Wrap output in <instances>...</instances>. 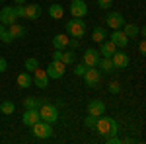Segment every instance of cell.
Returning <instances> with one entry per match:
<instances>
[{
    "instance_id": "d4e9b609",
    "label": "cell",
    "mask_w": 146,
    "mask_h": 144,
    "mask_svg": "<svg viewBox=\"0 0 146 144\" xmlns=\"http://www.w3.org/2000/svg\"><path fill=\"white\" fill-rule=\"evenodd\" d=\"M105 37H107V31H105L103 27H96V29L92 31V39H94L96 43H101Z\"/></svg>"
},
{
    "instance_id": "277c9868",
    "label": "cell",
    "mask_w": 146,
    "mask_h": 144,
    "mask_svg": "<svg viewBox=\"0 0 146 144\" xmlns=\"http://www.w3.org/2000/svg\"><path fill=\"white\" fill-rule=\"evenodd\" d=\"M39 115H41V121L45 123H53L58 119V111H56L55 105H51V103H41V107H39Z\"/></svg>"
},
{
    "instance_id": "7c38bea8",
    "label": "cell",
    "mask_w": 146,
    "mask_h": 144,
    "mask_svg": "<svg viewBox=\"0 0 146 144\" xmlns=\"http://www.w3.org/2000/svg\"><path fill=\"white\" fill-rule=\"evenodd\" d=\"M37 121H41V115H39V109H25V111H23L22 123L25 125V127H31V125H35Z\"/></svg>"
},
{
    "instance_id": "5b68a950",
    "label": "cell",
    "mask_w": 146,
    "mask_h": 144,
    "mask_svg": "<svg viewBox=\"0 0 146 144\" xmlns=\"http://www.w3.org/2000/svg\"><path fill=\"white\" fill-rule=\"evenodd\" d=\"M31 129H33V136H37V138H49V136H53V127H51V123L37 121L35 125H31Z\"/></svg>"
},
{
    "instance_id": "4316f807",
    "label": "cell",
    "mask_w": 146,
    "mask_h": 144,
    "mask_svg": "<svg viewBox=\"0 0 146 144\" xmlns=\"http://www.w3.org/2000/svg\"><path fill=\"white\" fill-rule=\"evenodd\" d=\"M60 60H62L64 64H72V62L76 60V53H72V51L64 53V51H62V56H60Z\"/></svg>"
},
{
    "instance_id": "9a60e30c",
    "label": "cell",
    "mask_w": 146,
    "mask_h": 144,
    "mask_svg": "<svg viewBox=\"0 0 146 144\" xmlns=\"http://www.w3.org/2000/svg\"><path fill=\"white\" fill-rule=\"evenodd\" d=\"M98 60H100V51H96V49H86V53H84V64L86 66H96L98 64Z\"/></svg>"
},
{
    "instance_id": "cb8c5ba5",
    "label": "cell",
    "mask_w": 146,
    "mask_h": 144,
    "mask_svg": "<svg viewBox=\"0 0 146 144\" xmlns=\"http://www.w3.org/2000/svg\"><path fill=\"white\" fill-rule=\"evenodd\" d=\"M123 33L131 39V37H136L138 35V25H135V23H125L123 25Z\"/></svg>"
},
{
    "instance_id": "30bf717a",
    "label": "cell",
    "mask_w": 146,
    "mask_h": 144,
    "mask_svg": "<svg viewBox=\"0 0 146 144\" xmlns=\"http://www.w3.org/2000/svg\"><path fill=\"white\" fill-rule=\"evenodd\" d=\"M33 84H35L39 90H45L47 86H49V76H47V72H45L41 66L33 70Z\"/></svg>"
},
{
    "instance_id": "603a6c76",
    "label": "cell",
    "mask_w": 146,
    "mask_h": 144,
    "mask_svg": "<svg viewBox=\"0 0 146 144\" xmlns=\"http://www.w3.org/2000/svg\"><path fill=\"white\" fill-rule=\"evenodd\" d=\"M23 107H25V109H39V107H41V100L29 96V98L23 100Z\"/></svg>"
},
{
    "instance_id": "d6a6232c",
    "label": "cell",
    "mask_w": 146,
    "mask_h": 144,
    "mask_svg": "<svg viewBox=\"0 0 146 144\" xmlns=\"http://www.w3.org/2000/svg\"><path fill=\"white\" fill-rule=\"evenodd\" d=\"M109 92H111V94H119V92H121V84H119V82H111V84H109Z\"/></svg>"
},
{
    "instance_id": "6da1fadb",
    "label": "cell",
    "mask_w": 146,
    "mask_h": 144,
    "mask_svg": "<svg viewBox=\"0 0 146 144\" xmlns=\"http://www.w3.org/2000/svg\"><path fill=\"white\" fill-rule=\"evenodd\" d=\"M96 129L98 133L105 138V136H111V134H117L119 133V125L113 117H98V123H96Z\"/></svg>"
},
{
    "instance_id": "83f0119b",
    "label": "cell",
    "mask_w": 146,
    "mask_h": 144,
    "mask_svg": "<svg viewBox=\"0 0 146 144\" xmlns=\"http://www.w3.org/2000/svg\"><path fill=\"white\" fill-rule=\"evenodd\" d=\"M35 68H39V60L33 58V56H31V58H25V70H27V72H33Z\"/></svg>"
},
{
    "instance_id": "e0dca14e",
    "label": "cell",
    "mask_w": 146,
    "mask_h": 144,
    "mask_svg": "<svg viewBox=\"0 0 146 144\" xmlns=\"http://www.w3.org/2000/svg\"><path fill=\"white\" fill-rule=\"evenodd\" d=\"M96 66L100 68V72H105V74H111L115 66H113V60L109 56H100V60H98V64Z\"/></svg>"
},
{
    "instance_id": "d6986e66",
    "label": "cell",
    "mask_w": 146,
    "mask_h": 144,
    "mask_svg": "<svg viewBox=\"0 0 146 144\" xmlns=\"http://www.w3.org/2000/svg\"><path fill=\"white\" fill-rule=\"evenodd\" d=\"M68 39H70V37H68L66 33H56L55 37H53V47H55V49H60V51H64V49L68 47Z\"/></svg>"
},
{
    "instance_id": "ffe728a7",
    "label": "cell",
    "mask_w": 146,
    "mask_h": 144,
    "mask_svg": "<svg viewBox=\"0 0 146 144\" xmlns=\"http://www.w3.org/2000/svg\"><path fill=\"white\" fill-rule=\"evenodd\" d=\"M8 33L14 37V39H22V37H25V33H27V29L23 27V25H20V23L16 22V23H12L10 25V29H6Z\"/></svg>"
},
{
    "instance_id": "8fae6325",
    "label": "cell",
    "mask_w": 146,
    "mask_h": 144,
    "mask_svg": "<svg viewBox=\"0 0 146 144\" xmlns=\"http://www.w3.org/2000/svg\"><path fill=\"white\" fill-rule=\"evenodd\" d=\"M105 22H107V25L111 29H121L125 25V18H123V14H119V12H109Z\"/></svg>"
},
{
    "instance_id": "b9f144b4",
    "label": "cell",
    "mask_w": 146,
    "mask_h": 144,
    "mask_svg": "<svg viewBox=\"0 0 146 144\" xmlns=\"http://www.w3.org/2000/svg\"><path fill=\"white\" fill-rule=\"evenodd\" d=\"M0 2H4V0H0Z\"/></svg>"
},
{
    "instance_id": "2e32d148",
    "label": "cell",
    "mask_w": 146,
    "mask_h": 144,
    "mask_svg": "<svg viewBox=\"0 0 146 144\" xmlns=\"http://www.w3.org/2000/svg\"><path fill=\"white\" fill-rule=\"evenodd\" d=\"M115 51H117V47H115L109 39H103L100 43V56H109V58H111Z\"/></svg>"
},
{
    "instance_id": "7a4b0ae2",
    "label": "cell",
    "mask_w": 146,
    "mask_h": 144,
    "mask_svg": "<svg viewBox=\"0 0 146 144\" xmlns=\"http://www.w3.org/2000/svg\"><path fill=\"white\" fill-rule=\"evenodd\" d=\"M66 35L68 37H84L86 35V22L84 18H72L70 22H66Z\"/></svg>"
},
{
    "instance_id": "484cf974",
    "label": "cell",
    "mask_w": 146,
    "mask_h": 144,
    "mask_svg": "<svg viewBox=\"0 0 146 144\" xmlns=\"http://www.w3.org/2000/svg\"><path fill=\"white\" fill-rule=\"evenodd\" d=\"M0 111H2L4 115H12V113L16 111V105H14L12 101H2V103H0Z\"/></svg>"
},
{
    "instance_id": "f1b7e54d",
    "label": "cell",
    "mask_w": 146,
    "mask_h": 144,
    "mask_svg": "<svg viewBox=\"0 0 146 144\" xmlns=\"http://www.w3.org/2000/svg\"><path fill=\"white\" fill-rule=\"evenodd\" d=\"M96 123H98V117H96V115H88V117L84 119V125H86L88 129H96Z\"/></svg>"
},
{
    "instance_id": "e575fe53",
    "label": "cell",
    "mask_w": 146,
    "mask_h": 144,
    "mask_svg": "<svg viewBox=\"0 0 146 144\" xmlns=\"http://www.w3.org/2000/svg\"><path fill=\"white\" fill-rule=\"evenodd\" d=\"M78 45H80V41L76 39V37H72V39H68V47L74 51V49H78Z\"/></svg>"
},
{
    "instance_id": "ab89813d",
    "label": "cell",
    "mask_w": 146,
    "mask_h": 144,
    "mask_svg": "<svg viewBox=\"0 0 146 144\" xmlns=\"http://www.w3.org/2000/svg\"><path fill=\"white\" fill-rule=\"evenodd\" d=\"M4 33H6V25H4V23H0V37H2Z\"/></svg>"
},
{
    "instance_id": "74e56055",
    "label": "cell",
    "mask_w": 146,
    "mask_h": 144,
    "mask_svg": "<svg viewBox=\"0 0 146 144\" xmlns=\"http://www.w3.org/2000/svg\"><path fill=\"white\" fill-rule=\"evenodd\" d=\"M6 68H8V62H6V58H2V56H0V72H4Z\"/></svg>"
},
{
    "instance_id": "52a82bcc",
    "label": "cell",
    "mask_w": 146,
    "mask_h": 144,
    "mask_svg": "<svg viewBox=\"0 0 146 144\" xmlns=\"http://www.w3.org/2000/svg\"><path fill=\"white\" fill-rule=\"evenodd\" d=\"M68 10L72 14V18H84L88 14V4L84 0H72L70 6H68Z\"/></svg>"
},
{
    "instance_id": "ba28073f",
    "label": "cell",
    "mask_w": 146,
    "mask_h": 144,
    "mask_svg": "<svg viewBox=\"0 0 146 144\" xmlns=\"http://www.w3.org/2000/svg\"><path fill=\"white\" fill-rule=\"evenodd\" d=\"M16 20H18V16H16L14 6H4V8L0 10V23L12 25V23H16Z\"/></svg>"
},
{
    "instance_id": "d590c367",
    "label": "cell",
    "mask_w": 146,
    "mask_h": 144,
    "mask_svg": "<svg viewBox=\"0 0 146 144\" xmlns=\"http://www.w3.org/2000/svg\"><path fill=\"white\" fill-rule=\"evenodd\" d=\"M0 41H2V43H12V41H14V37H12V35L8 33V31H6V33L0 37Z\"/></svg>"
},
{
    "instance_id": "8992f818",
    "label": "cell",
    "mask_w": 146,
    "mask_h": 144,
    "mask_svg": "<svg viewBox=\"0 0 146 144\" xmlns=\"http://www.w3.org/2000/svg\"><path fill=\"white\" fill-rule=\"evenodd\" d=\"M45 72H47V76L49 78H62L64 76V72H66V64L62 62V60H53L49 66L45 68Z\"/></svg>"
},
{
    "instance_id": "f35d334b",
    "label": "cell",
    "mask_w": 146,
    "mask_h": 144,
    "mask_svg": "<svg viewBox=\"0 0 146 144\" xmlns=\"http://www.w3.org/2000/svg\"><path fill=\"white\" fill-rule=\"evenodd\" d=\"M138 51H140V55H146V43H144V41H140V45H138Z\"/></svg>"
},
{
    "instance_id": "8d00e7d4",
    "label": "cell",
    "mask_w": 146,
    "mask_h": 144,
    "mask_svg": "<svg viewBox=\"0 0 146 144\" xmlns=\"http://www.w3.org/2000/svg\"><path fill=\"white\" fill-rule=\"evenodd\" d=\"M60 56H62V51H60V49H55V53H53V60H60Z\"/></svg>"
},
{
    "instance_id": "9c48e42d",
    "label": "cell",
    "mask_w": 146,
    "mask_h": 144,
    "mask_svg": "<svg viewBox=\"0 0 146 144\" xmlns=\"http://www.w3.org/2000/svg\"><path fill=\"white\" fill-rule=\"evenodd\" d=\"M109 41H111L117 49H123L129 45V37L123 33V29H113V33L109 35Z\"/></svg>"
},
{
    "instance_id": "4dcf8cb0",
    "label": "cell",
    "mask_w": 146,
    "mask_h": 144,
    "mask_svg": "<svg viewBox=\"0 0 146 144\" xmlns=\"http://www.w3.org/2000/svg\"><path fill=\"white\" fill-rule=\"evenodd\" d=\"M105 142L107 144H121V138L117 134H111V136H105Z\"/></svg>"
},
{
    "instance_id": "836d02e7",
    "label": "cell",
    "mask_w": 146,
    "mask_h": 144,
    "mask_svg": "<svg viewBox=\"0 0 146 144\" xmlns=\"http://www.w3.org/2000/svg\"><path fill=\"white\" fill-rule=\"evenodd\" d=\"M14 10H16V16H18V18H23V16H25V4H22V6H16Z\"/></svg>"
},
{
    "instance_id": "44dd1931",
    "label": "cell",
    "mask_w": 146,
    "mask_h": 144,
    "mask_svg": "<svg viewBox=\"0 0 146 144\" xmlns=\"http://www.w3.org/2000/svg\"><path fill=\"white\" fill-rule=\"evenodd\" d=\"M31 84H33V78L29 76V72H27V70L18 74V86H20V88H29Z\"/></svg>"
},
{
    "instance_id": "ac0fdd59",
    "label": "cell",
    "mask_w": 146,
    "mask_h": 144,
    "mask_svg": "<svg viewBox=\"0 0 146 144\" xmlns=\"http://www.w3.org/2000/svg\"><path fill=\"white\" fill-rule=\"evenodd\" d=\"M41 16V6L39 4H25V16L27 20H37Z\"/></svg>"
},
{
    "instance_id": "7402d4cb",
    "label": "cell",
    "mask_w": 146,
    "mask_h": 144,
    "mask_svg": "<svg viewBox=\"0 0 146 144\" xmlns=\"http://www.w3.org/2000/svg\"><path fill=\"white\" fill-rule=\"evenodd\" d=\"M49 16H51L53 20H60V18L64 16V8H62L60 4H51V6H49Z\"/></svg>"
},
{
    "instance_id": "f546056e",
    "label": "cell",
    "mask_w": 146,
    "mask_h": 144,
    "mask_svg": "<svg viewBox=\"0 0 146 144\" xmlns=\"http://www.w3.org/2000/svg\"><path fill=\"white\" fill-rule=\"evenodd\" d=\"M86 64H84V62H80V64H76V66H74V74H76V76H82V74H84V72H86Z\"/></svg>"
},
{
    "instance_id": "60d3db41",
    "label": "cell",
    "mask_w": 146,
    "mask_h": 144,
    "mask_svg": "<svg viewBox=\"0 0 146 144\" xmlns=\"http://www.w3.org/2000/svg\"><path fill=\"white\" fill-rule=\"evenodd\" d=\"M25 2H27V0H14V4H16V6H22V4H25Z\"/></svg>"
},
{
    "instance_id": "3957f363",
    "label": "cell",
    "mask_w": 146,
    "mask_h": 144,
    "mask_svg": "<svg viewBox=\"0 0 146 144\" xmlns=\"http://www.w3.org/2000/svg\"><path fill=\"white\" fill-rule=\"evenodd\" d=\"M82 76H84L86 86H90V88H98V86L101 84V72H100L98 66H88Z\"/></svg>"
},
{
    "instance_id": "5bb4252c",
    "label": "cell",
    "mask_w": 146,
    "mask_h": 144,
    "mask_svg": "<svg viewBox=\"0 0 146 144\" xmlns=\"http://www.w3.org/2000/svg\"><path fill=\"white\" fill-rule=\"evenodd\" d=\"M111 60H113V66L115 68H127L129 62H131V60H129V55H127V53H119V51L113 53Z\"/></svg>"
},
{
    "instance_id": "4fadbf2b",
    "label": "cell",
    "mask_w": 146,
    "mask_h": 144,
    "mask_svg": "<svg viewBox=\"0 0 146 144\" xmlns=\"http://www.w3.org/2000/svg\"><path fill=\"white\" fill-rule=\"evenodd\" d=\"M88 113L90 115H96V117H101L105 113V103L101 100H92L88 103Z\"/></svg>"
},
{
    "instance_id": "1f68e13d",
    "label": "cell",
    "mask_w": 146,
    "mask_h": 144,
    "mask_svg": "<svg viewBox=\"0 0 146 144\" xmlns=\"http://www.w3.org/2000/svg\"><path fill=\"white\" fill-rule=\"evenodd\" d=\"M113 0H98V6H100L101 10H107V8H111Z\"/></svg>"
}]
</instances>
